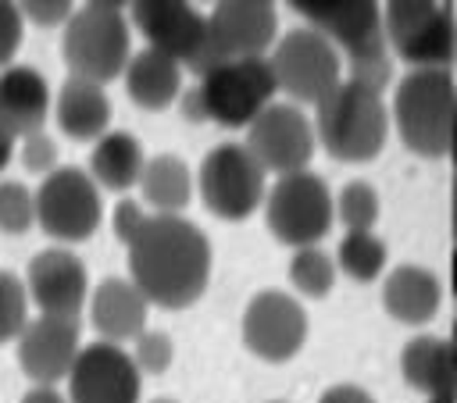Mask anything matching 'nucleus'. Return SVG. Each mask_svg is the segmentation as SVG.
Here are the masks:
<instances>
[{
    "label": "nucleus",
    "mask_w": 457,
    "mask_h": 403,
    "mask_svg": "<svg viewBox=\"0 0 457 403\" xmlns=\"http://www.w3.org/2000/svg\"><path fill=\"white\" fill-rule=\"evenodd\" d=\"M129 278L161 310L193 307L211 282V243L182 214H150L125 246Z\"/></svg>",
    "instance_id": "1"
},
{
    "label": "nucleus",
    "mask_w": 457,
    "mask_h": 403,
    "mask_svg": "<svg viewBox=\"0 0 457 403\" xmlns=\"http://www.w3.org/2000/svg\"><path fill=\"white\" fill-rule=\"evenodd\" d=\"M286 4L307 21V29L336 43L350 78H361L375 89L389 86L393 61L382 25V0H286Z\"/></svg>",
    "instance_id": "2"
},
{
    "label": "nucleus",
    "mask_w": 457,
    "mask_h": 403,
    "mask_svg": "<svg viewBox=\"0 0 457 403\" xmlns=\"http://www.w3.org/2000/svg\"><path fill=\"white\" fill-rule=\"evenodd\" d=\"M278 82L268 57H232L207 68L193 89L182 93L189 121H214L221 128H250V121L275 103Z\"/></svg>",
    "instance_id": "3"
},
{
    "label": "nucleus",
    "mask_w": 457,
    "mask_h": 403,
    "mask_svg": "<svg viewBox=\"0 0 457 403\" xmlns=\"http://www.w3.org/2000/svg\"><path fill=\"white\" fill-rule=\"evenodd\" d=\"M389 121L393 118L382 100V89L350 75L314 107L318 146H325V153L343 164L375 160L386 146Z\"/></svg>",
    "instance_id": "4"
},
{
    "label": "nucleus",
    "mask_w": 457,
    "mask_h": 403,
    "mask_svg": "<svg viewBox=\"0 0 457 403\" xmlns=\"http://www.w3.org/2000/svg\"><path fill=\"white\" fill-rule=\"evenodd\" d=\"M453 103H457L453 68H411L393 89L389 118L411 153L436 160L446 157L450 146Z\"/></svg>",
    "instance_id": "5"
},
{
    "label": "nucleus",
    "mask_w": 457,
    "mask_h": 403,
    "mask_svg": "<svg viewBox=\"0 0 457 403\" xmlns=\"http://www.w3.org/2000/svg\"><path fill=\"white\" fill-rule=\"evenodd\" d=\"M61 53L71 75L107 86L111 78L125 75V64L132 61L129 18L111 7H75L61 32Z\"/></svg>",
    "instance_id": "6"
},
{
    "label": "nucleus",
    "mask_w": 457,
    "mask_h": 403,
    "mask_svg": "<svg viewBox=\"0 0 457 403\" xmlns=\"http://www.w3.org/2000/svg\"><path fill=\"white\" fill-rule=\"evenodd\" d=\"M264 221H268V232L293 250L318 246L332 232L336 196L328 182L314 171L278 175L264 196Z\"/></svg>",
    "instance_id": "7"
},
{
    "label": "nucleus",
    "mask_w": 457,
    "mask_h": 403,
    "mask_svg": "<svg viewBox=\"0 0 457 403\" xmlns=\"http://www.w3.org/2000/svg\"><path fill=\"white\" fill-rule=\"evenodd\" d=\"M278 43V11L275 0H214L207 11V43L193 61L200 78L218 61L232 57H268Z\"/></svg>",
    "instance_id": "8"
},
{
    "label": "nucleus",
    "mask_w": 457,
    "mask_h": 403,
    "mask_svg": "<svg viewBox=\"0 0 457 403\" xmlns=\"http://www.w3.org/2000/svg\"><path fill=\"white\" fill-rule=\"evenodd\" d=\"M278 93H286L293 103L318 107L346 75H343V53L332 39H325L314 29H289L278 36V43L268 53Z\"/></svg>",
    "instance_id": "9"
},
{
    "label": "nucleus",
    "mask_w": 457,
    "mask_h": 403,
    "mask_svg": "<svg viewBox=\"0 0 457 403\" xmlns=\"http://www.w3.org/2000/svg\"><path fill=\"white\" fill-rule=\"evenodd\" d=\"M204 207L221 221H243L268 196V171L246 150V143H218L196 171Z\"/></svg>",
    "instance_id": "10"
},
{
    "label": "nucleus",
    "mask_w": 457,
    "mask_h": 403,
    "mask_svg": "<svg viewBox=\"0 0 457 403\" xmlns=\"http://www.w3.org/2000/svg\"><path fill=\"white\" fill-rule=\"evenodd\" d=\"M104 221L100 185L82 168H54L36 189V225L57 243H86Z\"/></svg>",
    "instance_id": "11"
},
{
    "label": "nucleus",
    "mask_w": 457,
    "mask_h": 403,
    "mask_svg": "<svg viewBox=\"0 0 457 403\" xmlns=\"http://www.w3.org/2000/svg\"><path fill=\"white\" fill-rule=\"evenodd\" d=\"M243 143L268 175H293V171H307L318 136H314V121L300 111V103L275 100L250 121Z\"/></svg>",
    "instance_id": "12"
},
{
    "label": "nucleus",
    "mask_w": 457,
    "mask_h": 403,
    "mask_svg": "<svg viewBox=\"0 0 457 403\" xmlns=\"http://www.w3.org/2000/svg\"><path fill=\"white\" fill-rule=\"evenodd\" d=\"M68 403H139L143 371L121 342H86L68 371Z\"/></svg>",
    "instance_id": "13"
},
{
    "label": "nucleus",
    "mask_w": 457,
    "mask_h": 403,
    "mask_svg": "<svg viewBox=\"0 0 457 403\" xmlns=\"http://www.w3.org/2000/svg\"><path fill=\"white\" fill-rule=\"evenodd\" d=\"M211 4L214 0H132L129 21L143 32L146 46L171 53L182 68H193L207 43Z\"/></svg>",
    "instance_id": "14"
},
{
    "label": "nucleus",
    "mask_w": 457,
    "mask_h": 403,
    "mask_svg": "<svg viewBox=\"0 0 457 403\" xmlns=\"http://www.w3.org/2000/svg\"><path fill=\"white\" fill-rule=\"evenodd\" d=\"M307 342V310L296 296L282 289H261L250 296L243 310V346L268 360V364H286L300 353Z\"/></svg>",
    "instance_id": "15"
},
{
    "label": "nucleus",
    "mask_w": 457,
    "mask_h": 403,
    "mask_svg": "<svg viewBox=\"0 0 457 403\" xmlns=\"http://www.w3.org/2000/svg\"><path fill=\"white\" fill-rule=\"evenodd\" d=\"M25 289H29V300L36 303V310L50 314V317H79L93 292L86 264L64 246L39 250L29 260Z\"/></svg>",
    "instance_id": "16"
},
{
    "label": "nucleus",
    "mask_w": 457,
    "mask_h": 403,
    "mask_svg": "<svg viewBox=\"0 0 457 403\" xmlns=\"http://www.w3.org/2000/svg\"><path fill=\"white\" fill-rule=\"evenodd\" d=\"M18 350V367L29 374L32 385H57L68 378L79 350H82V332L79 317H29L21 335L14 339Z\"/></svg>",
    "instance_id": "17"
},
{
    "label": "nucleus",
    "mask_w": 457,
    "mask_h": 403,
    "mask_svg": "<svg viewBox=\"0 0 457 403\" xmlns=\"http://www.w3.org/2000/svg\"><path fill=\"white\" fill-rule=\"evenodd\" d=\"M400 374L425 399L457 403V321L446 335H414L400 353Z\"/></svg>",
    "instance_id": "18"
},
{
    "label": "nucleus",
    "mask_w": 457,
    "mask_h": 403,
    "mask_svg": "<svg viewBox=\"0 0 457 403\" xmlns=\"http://www.w3.org/2000/svg\"><path fill=\"white\" fill-rule=\"evenodd\" d=\"M86 307H89V325L107 342H132L139 332H146L150 300L139 292L132 278H118V275L104 278L89 292Z\"/></svg>",
    "instance_id": "19"
},
{
    "label": "nucleus",
    "mask_w": 457,
    "mask_h": 403,
    "mask_svg": "<svg viewBox=\"0 0 457 403\" xmlns=\"http://www.w3.org/2000/svg\"><path fill=\"white\" fill-rule=\"evenodd\" d=\"M54 118V93L43 71L32 64L0 68V121L21 139L36 128H46Z\"/></svg>",
    "instance_id": "20"
},
{
    "label": "nucleus",
    "mask_w": 457,
    "mask_h": 403,
    "mask_svg": "<svg viewBox=\"0 0 457 403\" xmlns=\"http://www.w3.org/2000/svg\"><path fill=\"white\" fill-rule=\"evenodd\" d=\"M54 121L68 139L96 143L104 132H111V100L104 86L68 75L54 96Z\"/></svg>",
    "instance_id": "21"
},
{
    "label": "nucleus",
    "mask_w": 457,
    "mask_h": 403,
    "mask_svg": "<svg viewBox=\"0 0 457 403\" xmlns=\"http://www.w3.org/2000/svg\"><path fill=\"white\" fill-rule=\"evenodd\" d=\"M125 93L139 111H164L182 100V64L154 46H143L125 64Z\"/></svg>",
    "instance_id": "22"
},
{
    "label": "nucleus",
    "mask_w": 457,
    "mask_h": 403,
    "mask_svg": "<svg viewBox=\"0 0 457 403\" xmlns=\"http://www.w3.org/2000/svg\"><path fill=\"white\" fill-rule=\"evenodd\" d=\"M443 303L439 278L421 264H400L382 282V307L400 325H425Z\"/></svg>",
    "instance_id": "23"
},
{
    "label": "nucleus",
    "mask_w": 457,
    "mask_h": 403,
    "mask_svg": "<svg viewBox=\"0 0 457 403\" xmlns=\"http://www.w3.org/2000/svg\"><path fill=\"white\" fill-rule=\"evenodd\" d=\"M143 143L125 132V128H111L104 132L96 143H93V153H89V175L96 185L111 189V193H125L132 185H139V175H143Z\"/></svg>",
    "instance_id": "24"
},
{
    "label": "nucleus",
    "mask_w": 457,
    "mask_h": 403,
    "mask_svg": "<svg viewBox=\"0 0 457 403\" xmlns=\"http://www.w3.org/2000/svg\"><path fill=\"white\" fill-rule=\"evenodd\" d=\"M193 171L182 157L175 153H154L146 157L143 164V175H139V189H143V203L154 210V214H182L193 200Z\"/></svg>",
    "instance_id": "25"
},
{
    "label": "nucleus",
    "mask_w": 457,
    "mask_h": 403,
    "mask_svg": "<svg viewBox=\"0 0 457 403\" xmlns=\"http://www.w3.org/2000/svg\"><path fill=\"white\" fill-rule=\"evenodd\" d=\"M386 243L375 232H346L336 246V267L353 282H371L386 267Z\"/></svg>",
    "instance_id": "26"
},
{
    "label": "nucleus",
    "mask_w": 457,
    "mask_h": 403,
    "mask_svg": "<svg viewBox=\"0 0 457 403\" xmlns=\"http://www.w3.org/2000/svg\"><path fill=\"white\" fill-rule=\"evenodd\" d=\"M336 260L318 250V246H300L293 250V260H289V282L300 296L307 300H325L336 285Z\"/></svg>",
    "instance_id": "27"
},
{
    "label": "nucleus",
    "mask_w": 457,
    "mask_h": 403,
    "mask_svg": "<svg viewBox=\"0 0 457 403\" xmlns=\"http://www.w3.org/2000/svg\"><path fill=\"white\" fill-rule=\"evenodd\" d=\"M378 214H382V203H378V189L371 182L353 178L336 193V218L343 221L346 232H371Z\"/></svg>",
    "instance_id": "28"
},
{
    "label": "nucleus",
    "mask_w": 457,
    "mask_h": 403,
    "mask_svg": "<svg viewBox=\"0 0 457 403\" xmlns=\"http://www.w3.org/2000/svg\"><path fill=\"white\" fill-rule=\"evenodd\" d=\"M36 225V189L18 178H0V232L21 235Z\"/></svg>",
    "instance_id": "29"
},
{
    "label": "nucleus",
    "mask_w": 457,
    "mask_h": 403,
    "mask_svg": "<svg viewBox=\"0 0 457 403\" xmlns=\"http://www.w3.org/2000/svg\"><path fill=\"white\" fill-rule=\"evenodd\" d=\"M29 289L25 278L0 267V342H14L29 325Z\"/></svg>",
    "instance_id": "30"
},
{
    "label": "nucleus",
    "mask_w": 457,
    "mask_h": 403,
    "mask_svg": "<svg viewBox=\"0 0 457 403\" xmlns=\"http://www.w3.org/2000/svg\"><path fill=\"white\" fill-rule=\"evenodd\" d=\"M129 353H132V360H136V367L143 374H164L171 367V360H175V342H171L168 332L146 328V332H139L132 339V350Z\"/></svg>",
    "instance_id": "31"
},
{
    "label": "nucleus",
    "mask_w": 457,
    "mask_h": 403,
    "mask_svg": "<svg viewBox=\"0 0 457 403\" xmlns=\"http://www.w3.org/2000/svg\"><path fill=\"white\" fill-rule=\"evenodd\" d=\"M57 153H61L57 150V139L46 128H36V132H29V136L18 139V160H21V168L29 175L46 178L57 168Z\"/></svg>",
    "instance_id": "32"
},
{
    "label": "nucleus",
    "mask_w": 457,
    "mask_h": 403,
    "mask_svg": "<svg viewBox=\"0 0 457 403\" xmlns=\"http://www.w3.org/2000/svg\"><path fill=\"white\" fill-rule=\"evenodd\" d=\"M21 32H25V18L18 0H0V68H7L21 46Z\"/></svg>",
    "instance_id": "33"
},
{
    "label": "nucleus",
    "mask_w": 457,
    "mask_h": 403,
    "mask_svg": "<svg viewBox=\"0 0 457 403\" xmlns=\"http://www.w3.org/2000/svg\"><path fill=\"white\" fill-rule=\"evenodd\" d=\"M146 218H150V210L139 203V200H118L114 203V214H111V232H114V239L121 243V246H129L139 232H143V225H146Z\"/></svg>",
    "instance_id": "34"
},
{
    "label": "nucleus",
    "mask_w": 457,
    "mask_h": 403,
    "mask_svg": "<svg viewBox=\"0 0 457 403\" xmlns=\"http://www.w3.org/2000/svg\"><path fill=\"white\" fill-rule=\"evenodd\" d=\"M18 7H21V18L25 21L43 25V29L64 25L75 14V0H18Z\"/></svg>",
    "instance_id": "35"
},
{
    "label": "nucleus",
    "mask_w": 457,
    "mask_h": 403,
    "mask_svg": "<svg viewBox=\"0 0 457 403\" xmlns=\"http://www.w3.org/2000/svg\"><path fill=\"white\" fill-rule=\"evenodd\" d=\"M318 403H378L368 389H361V385H353V382H339V385H328L321 396H318Z\"/></svg>",
    "instance_id": "36"
},
{
    "label": "nucleus",
    "mask_w": 457,
    "mask_h": 403,
    "mask_svg": "<svg viewBox=\"0 0 457 403\" xmlns=\"http://www.w3.org/2000/svg\"><path fill=\"white\" fill-rule=\"evenodd\" d=\"M18 403H68V396L57 392V385H32Z\"/></svg>",
    "instance_id": "37"
},
{
    "label": "nucleus",
    "mask_w": 457,
    "mask_h": 403,
    "mask_svg": "<svg viewBox=\"0 0 457 403\" xmlns=\"http://www.w3.org/2000/svg\"><path fill=\"white\" fill-rule=\"evenodd\" d=\"M14 150H18V136L0 121V171L11 164V157H14Z\"/></svg>",
    "instance_id": "38"
},
{
    "label": "nucleus",
    "mask_w": 457,
    "mask_h": 403,
    "mask_svg": "<svg viewBox=\"0 0 457 403\" xmlns=\"http://www.w3.org/2000/svg\"><path fill=\"white\" fill-rule=\"evenodd\" d=\"M450 232L457 239V171H453V182H450Z\"/></svg>",
    "instance_id": "39"
},
{
    "label": "nucleus",
    "mask_w": 457,
    "mask_h": 403,
    "mask_svg": "<svg viewBox=\"0 0 457 403\" xmlns=\"http://www.w3.org/2000/svg\"><path fill=\"white\" fill-rule=\"evenodd\" d=\"M446 157L453 160V171H457V103H453V125H450V146H446Z\"/></svg>",
    "instance_id": "40"
},
{
    "label": "nucleus",
    "mask_w": 457,
    "mask_h": 403,
    "mask_svg": "<svg viewBox=\"0 0 457 403\" xmlns=\"http://www.w3.org/2000/svg\"><path fill=\"white\" fill-rule=\"evenodd\" d=\"M86 4H93V7H111V11H121V7H129L132 0H86Z\"/></svg>",
    "instance_id": "41"
},
{
    "label": "nucleus",
    "mask_w": 457,
    "mask_h": 403,
    "mask_svg": "<svg viewBox=\"0 0 457 403\" xmlns=\"http://www.w3.org/2000/svg\"><path fill=\"white\" fill-rule=\"evenodd\" d=\"M450 285H453V296H457V239H453V253H450Z\"/></svg>",
    "instance_id": "42"
},
{
    "label": "nucleus",
    "mask_w": 457,
    "mask_h": 403,
    "mask_svg": "<svg viewBox=\"0 0 457 403\" xmlns=\"http://www.w3.org/2000/svg\"><path fill=\"white\" fill-rule=\"evenodd\" d=\"M450 68H457V18H453V64Z\"/></svg>",
    "instance_id": "43"
},
{
    "label": "nucleus",
    "mask_w": 457,
    "mask_h": 403,
    "mask_svg": "<svg viewBox=\"0 0 457 403\" xmlns=\"http://www.w3.org/2000/svg\"><path fill=\"white\" fill-rule=\"evenodd\" d=\"M150 403H175V399H164V396H157V399H150Z\"/></svg>",
    "instance_id": "44"
},
{
    "label": "nucleus",
    "mask_w": 457,
    "mask_h": 403,
    "mask_svg": "<svg viewBox=\"0 0 457 403\" xmlns=\"http://www.w3.org/2000/svg\"><path fill=\"white\" fill-rule=\"evenodd\" d=\"M425 403H453V399H425Z\"/></svg>",
    "instance_id": "45"
}]
</instances>
